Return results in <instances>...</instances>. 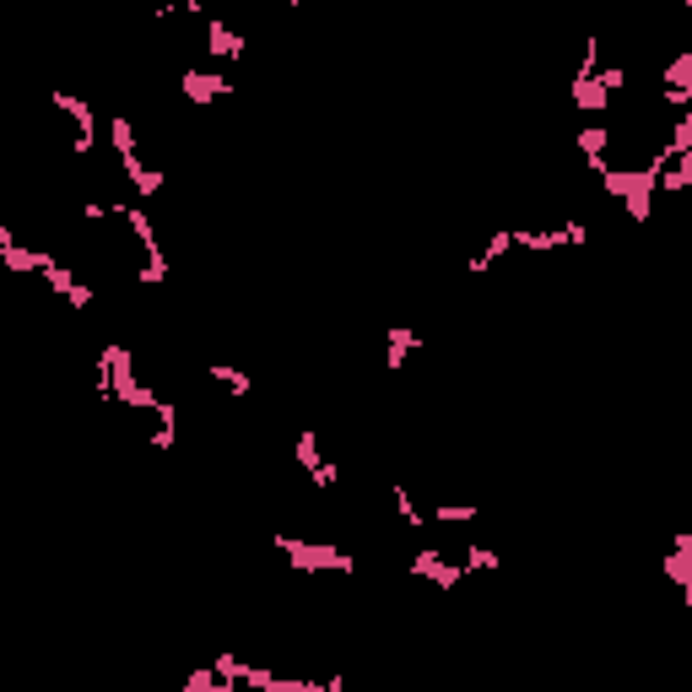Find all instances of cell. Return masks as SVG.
Returning <instances> with one entry per match:
<instances>
[{
    "instance_id": "cell-1",
    "label": "cell",
    "mask_w": 692,
    "mask_h": 692,
    "mask_svg": "<svg viewBox=\"0 0 692 692\" xmlns=\"http://www.w3.org/2000/svg\"><path fill=\"white\" fill-rule=\"evenodd\" d=\"M276 552L287 557L298 574H352L357 568V557L352 552H341V547H330V541H298V536H276L271 541Z\"/></svg>"
},
{
    "instance_id": "cell-2",
    "label": "cell",
    "mask_w": 692,
    "mask_h": 692,
    "mask_svg": "<svg viewBox=\"0 0 692 692\" xmlns=\"http://www.w3.org/2000/svg\"><path fill=\"white\" fill-rule=\"evenodd\" d=\"M103 363H109V395H114L119 406H130V411H152L157 390H146V384H141L130 346H103Z\"/></svg>"
},
{
    "instance_id": "cell-3",
    "label": "cell",
    "mask_w": 692,
    "mask_h": 692,
    "mask_svg": "<svg viewBox=\"0 0 692 692\" xmlns=\"http://www.w3.org/2000/svg\"><path fill=\"white\" fill-rule=\"evenodd\" d=\"M49 103H55V109L76 125L71 152H76V157H92V146H98V114H92V103H87V98H76L71 87H55V92H49Z\"/></svg>"
},
{
    "instance_id": "cell-4",
    "label": "cell",
    "mask_w": 692,
    "mask_h": 692,
    "mask_svg": "<svg viewBox=\"0 0 692 692\" xmlns=\"http://www.w3.org/2000/svg\"><path fill=\"white\" fill-rule=\"evenodd\" d=\"M179 92L195 103V109H206V103L228 98V92H233V82L217 71V65H190V71H179Z\"/></svg>"
},
{
    "instance_id": "cell-5",
    "label": "cell",
    "mask_w": 692,
    "mask_h": 692,
    "mask_svg": "<svg viewBox=\"0 0 692 692\" xmlns=\"http://www.w3.org/2000/svg\"><path fill=\"white\" fill-rule=\"evenodd\" d=\"M406 574H411V579H433L438 590H455V584L465 579V568H460V563H444V552H438V547H422V552L406 563Z\"/></svg>"
},
{
    "instance_id": "cell-6",
    "label": "cell",
    "mask_w": 692,
    "mask_h": 692,
    "mask_svg": "<svg viewBox=\"0 0 692 692\" xmlns=\"http://www.w3.org/2000/svg\"><path fill=\"white\" fill-rule=\"evenodd\" d=\"M244 49H249L244 33L228 28L222 17H206V55L211 60H217V65H238V60H244Z\"/></svg>"
},
{
    "instance_id": "cell-7",
    "label": "cell",
    "mask_w": 692,
    "mask_h": 692,
    "mask_svg": "<svg viewBox=\"0 0 692 692\" xmlns=\"http://www.w3.org/2000/svg\"><path fill=\"white\" fill-rule=\"evenodd\" d=\"M660 574L692 601V536H687V530H676V536H671V552H665Z\"/></svg>"
},
{
    "instance_id": "cell-8",
    "label": "cell",
    "mask_w": 692,
    "mask_h": 692,
    "mask_svg": "<svg viewBox=\"0 0 692 692\" xmlns=\"http://www.w3.org/2000/svg\"><path fill=\"white\" fill-rule=\"evenodd\" d=\"M665 103H671L676 114L692 109V49H682V55L665 65Z\"/></svg>"
},
{
    "instance_id": "cell-9",
    "label": "cell",
    "mask_w": 692,
    "mask_h": 692,
    "mask_svg": "<svg viewBox=\"0 0 692 692\" xmlns=\"http://www.w3.org/2000/svg\"><path fill=\"white\" fill-rule=\"evenodd\" d=\"M109 217H125V228L136 233V244H141V255H163V244H157V228H152V217H146V206H130V201H114L109 206Z\"/></svg>"
},
{
    "instance_id": "cell-10",
    "label": "cell",
    "mask_w": 692,
    "mask_h": 692,
    "mask_svg": "<svg viewBox=\"0 0 692 692\" xmlns=\"http://www.w3.org/2000/svg\"><path fill=\"white\" fill-rule=\"evenodd\" d=\"M411 352H417V330H411V325H390V341H384V363H390V374H401Z\"/></svg>"
},
{
    "instance_id": "cell-11",
    "label": "cell",
    "mask_w": 692,
    "mask_h": 692,
    "mask_svg": "<svg viewBox=\"0 0 692 692\" xmlns=\"http://www.w3.org/2000/svg\"><path fill=\"white\" fill-rule=\"evenodd\" d=\"M119 168H125L130 190H136L141 201H146V195H157V190H163V173H157L152 163H141V152H136V157H125V163H119Z\"/></svg>"
},
{
    "instance_id": "cell-12",
    "label": "cell",
    "mask_w": 692,
    "mask_h": 692,
    "mask_svg": "<svg viewBox=\"0 0 692 692\" xmlns=\"http://www.w3.org/2000/svg\"><path fill=\"white\" fill-rule=\"evenodd\" d=\"M579 152H584V163H590V173H606V125H584Z\"/></svg>"
},
{
    "instance_id": "cell-13",
    "label": "cell",
    "mask_w": 692,
    "mask_h": 692,
    "mask_svg": "<svg viewBox=\"0 0 692 692\" xmlns=\"http://www.w3.org/2000/svg\"><path fill=\"white\" fill-rule=\"evenodd\" d=\"M211 384H222V390H228L233 401H244V395L255 390V379H249L244 368H233V363H211Z\"/></svg>"
},
{
    "instance_id": "cell-14",
    "label": "cell",
    "mask_w": 692,
    "mask_h": 692,
    "mask_svg": "<svg viewBox=\"0 0 692 692\" xmlns=\"http://www.w3.org/2000/svg\"><path fill=\"white\" fill-rule=\"evenodd\" d=\"M152 411H157L152 449H173V433H179V411H173V401H163V395H157V401H152Z\"/></svg>"
},
{
    "instance_id": "cell-15",
    "label": "cell",
    "mask_w": 692,
    "mask_h": 692,
    "mask_svg": "<svg viewBox=\"0 0 692 692\" xmlns=\"http://www.w3.org/2000/svg\"><path fill=\"white\" fill-rule=\"evenodd\" d=\"M509 249H514V233H509V228H498V233H492L487 244H482V255L465 260V265H471V271H487V265H498L503 255H509Z\"/></svg>"
},
{
    "instance_id": "cell-16",
    "label": "cell",
    "mask_w": 692,
    "mask_h": 692,
    "mask_svg": "<svg viewBox=\"0 0 692 692\" xmlns=\"http://www.w3.org/2000/svg\"><path fill=\"white\" fill-rule=\"evenodd\" d=\"M38 260H44V249H22V244H6V249H0V265H6L11 276L38 271Z\"/></svg>"
},
{
    "instance_id": "cell-17",
    "label": "cell",
    "mask_w": 692,
    "mask_h": 692,
    "mask_svg": "<svg viewBox=\"0 0 692 692\" xmlns=\"http://www.w3.org/2000/svg\"><path fill=\"white\" fill-rule=\"evenodd\" d=\"M390 503H395V514H401V525H406V530H422V525H428V514H422L417 503H411V492H406L401 482H390Z\"/></svg>"
},
{
    "instance_id": "cell-18",
    "label": "cell",
    "mask_w": 692,
    "mask_h": 692,
    "mask_svg": "<svg viewBox=\"0 0 692 692\" xmlns=\"http://www.w3.org/2000/svg\"><path fill=\"white\" fill-rule=\"evenodd\" d=\"M514 233V249H530V255H547L557 249V233L552 228H509Z\"/></svg>"
},
{
    "instance_id": "cell-19",
    "label": "cell",
    "mask_w": 692,
    "mask_h": 692,
    "mask_svg": "<svg viewBox=\"0 0 692 692\" xmlns=\"http://www.w3.org/2000/svg\"><path fill=\"white\" fill-rule=\"evenodd\" d=\"M109 141H114L119 163H125V157H136V152H141V141H136V130H130V119H109Z\"/></svg>"
},
{
    "instance_id": "cell-20",
    "label": "cell",
    "mask_w": 692,
    "mask_h": 692,
    "mask_svg": "<svg viewBox=\"0 0 692 692\" xmlns=\"http://www.w3.org/2000/svg\"><path fill=\"white\" fill-rule=\"evenodd\" d=\"M292 460L303 465V476L319 471V460H325V455H319V433H298V444H292Z\"/></svg>"
},
{
    "instance_id": "cell-21",
    "label": "cell",
    "mask_w": 692,
    "mask_h": 692,
    "mask_svg": "<svg viewBox=\"0 0 692 692\" xmlns=\"http://www.w3.org/2000/svg\"><path fill=\"white\" fill-rule=\"evenodd\" d=\"M552 233H557V249H563V244H568V249H579V244H590V228H584V222H579V217H563V222H557V228H552Z\"/></svg>"
},
{
    "instance_id": "cell-22",
    "label": "cell",
    "mask_w": 692,
    "mask_h": 692,
    "mask_svg": "<svg viewBox=\"0 0 692 692\" xmlns=\"http://www.w3.org/2000/svg\"><path fill=\"white\" fill-rule=\"evenodd\" d=\"M460 568H465V574H492V568H503V557L492 552V547H471Z\"/></svg>"
},
{
    "instance_id": "cell-23",
    "label": "cell",
    "mask_w": 692,
    "mask_h": 692,
    "mask_svg": "<svg viewBox=\"0 0 692 692\" xmlns=\"http://www.w3.org/2000/svg\"><path fill=\"white\" fill-rule=\"evenodd\" d=\"M136 282L141 287H157V282H168V255H146L136 265Z\"/></svg>"
},
{
    "instance_id": "cell-24",
    "label": "cell",
    "mask_w": 692,
    "mask_h": 692,
    "mask_svg": "<svg viewBox=\"0 0 692 692\" xmlns=\"http://www.w3.org/2000/svg\"><path fill=\"white\" fill-rule=\"evenodd\" d=\"M428 519H438V525H465V519H476V509L471 503H433Z\"/></svg>"
},
{
    "instance_id": "cell-25",
    "label": "cell",
    "mask_w": 692,
    "mask_h": 692,
    "mask_svg": "<svg viewBox=\"0 0 692 692\" xmlns=\"http://www.w3.org/2000/svg\"><path fill=\"white\" fill-rule=\"evenodd\" d=\"M665 152H692V109H687V114H676L671 141H665Z\"/></svg>"
},
{
    "instance_id": "cell-26",
    "label": "cell",
    "mask_w": 692,
    "mask_h": 692,
    "mask_svg": "<svg viewBox=\"0 0 692 692\" xmlns=\"http://www.w3.org/2000/svg\"><path fill=\"white\" fill-rule=\"evenodd\" d=\"M336 482H341V471H336L330 460H319V471H309V487H319V492H325V487H336Z\"/></svg>"
},
{
    "instance_id": "cell-27",
    "label": "cell",
    "mask_w": 692,
    "mask_h": 692,
    "mask_svg": "<svg viewBox=\"0 0 692 692\" xmlns=\"http://www.w3.org/2000/svg\"><path fill=\"white\" fill-rule=\"evenodd\" d=\"M92 298H98V292H92L87 282H71V287H65V303H71V309H87Z\"/></svg>"
},
{
    "instance_id": "cell-28",
    "label": "cell",
    "mask_w": 692,
    "mask_h": 692,
    "mask_svg": "<svg viewBox=\"0 0 692 692\" xmlns=\"http://www.w3.org/2000/svg\"><path fill=\"white\" fill-rule=\"evenodd\" d=\"M173 6H179L184 17H211V11H206V0H173Z\"/></svg>"
},
{
    "instance_id": "cell-29",
    "label": "cell",
    "mask_w": 692,
    "mask_h": 692,
    "mask_svg": "<svg viewBox=\"0 0 692 692\" xmlns=\"http://www.w3.org/2000/svg\"><path fill=\"white\" fill-rule=\"evenodd\" d=\"M6 244H17V233H11V222L0 217V249H6Z\"/></svg>"
},
{
    "instance_id": "cell-30",
    "label": "cell",
    "mask_w": 692,
    "mask_h": 692,
    "mask_svg": "<svg viewBox=\"0 0 692 692\" xmlns=\"http://www.w3.org/2000/svg\"><path fill=\"white\" fill-rule=\"evenodd\" d=\"M287 6H303V0H287Z\"/></svg>"
}]
</instances>
